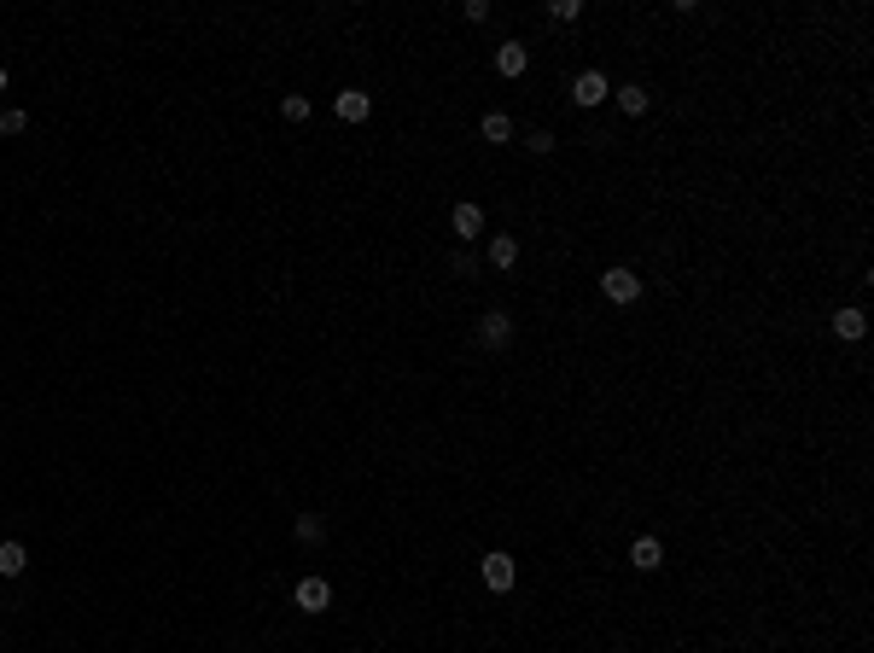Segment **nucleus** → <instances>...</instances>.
<instances>
[{"label": "nucleus", "mask_w": 874, "mask_h": 653, "mask_svg": "<svg viewBox=\"0 0 874 653\" xmlns=\"http://www.w3.org/2000/svg\"><path fill=\"white\" fill-rule=\"evenodd\" d=\"M292 607H297V613H327V607H333V583H327V578H297Z\"/></svg>", "instance_id": "1"}, {"label": "nucleus", "mask_w": 874, "mask_h": 653, "mask_svg": "<svg viewBox=\"0 0 874 653\" xmlns=\"http://www.w3.org/2000/svg\"><path fill=\"white\" fill-rule=\"evenodd\" d=\"M601 292H606V304H636V297H641V274L636 269H606Z\"/></svg>", "instance_id": "2"}, {"label": "nucleus", "mask_w": 874, "mask_h": 653, "mask_svg": "<svg viewBox=\"0 0 874 653\" xmlns=\"http://www.w3.org/2000/svg\"><path fill=\"white\" fill-rule=\"evenodd\" d=\"M479 339L490 350H507V345H513V315H507V309H484V315H479Z\"/></svg>", "instance_id": "3"}, {"label": "nucleus", "mask_w": 874, "mask_h": 653, "mask_svg": "<svg viewBox=\"0 0 874 653\" xmlns=\"http://www.w3.org/2000/svg\"><path fill=\"white\" fill-rule=\"evenodd\" d=\"M513 578H519L513 555H507V548H490V555H484V583H490L495 595H507V590H513Z\"/></svg>", "instance_id": "4"}, {"label": "nucleus", "mask_w": 874, "mask_h": 653, "mask_svg": "<svg viewBox=\"0 0 874 653\" xmlns=\"http://www.w3.org/2000/svg\"><path fill=\"white\" fill-rule=\"evenodd\" d=\"M606 94H612V88H606V76H601V71H583L578 82H571V99H578L583 112H595V105H606Z\"/></svg>", "instance_id": "5"}, {"label": "nucleus", "mask_w": 874, "mask_h": 653, "mask_svg": "<svg viewBox=\"0 0 874 653\" xmlns=\"http://www.w3.org/2000/svg\"><path fill=\"white\" fill-rule=\"evenodd\" d=\"M333 112L345 117V123H368V117H373V99L362 94V88H345V94L333 99Z\"/></svg>", "instance_id": "6"}, {"label": "nucleus", "mask_w": 874, "mask_h": 653, "mask_svg": "<svg viewBox=\"0 0 874 653\" xmlns=\"http://www.w3.org/2000/svg\"><path fill=\"white\" fill-rule=\"evenodd\" d=\"M449 228H455L461 239H479V234H484V210L472 205V198H461V205L449 210Z\"/></svg>", "instance_id": "7"}, {"label": "nucleus", "mask_w": 874, "mask_h": 653, "mask_svg": "<svg viewBox=\"0 0 874 653\" xmlns=\"http://www.w3.org/2000/svg\"><path fill=\"white\" fill-rule=\"evenodd\" d=\"M495 71H502V76H525L530 71L525 41H502V47H495Z\"/></svg>", "instance_id": "8"}, {"label": "nucleus", "mask_w": 874, "mask_h": 653, "mask_svg": "<svg viewBox=\"0 0 874 653\" xmlns=\"http://www.w3.org/2000/svg\"><path fill=\"white\" fill-rule=\"evenodd\" d=\"M862 333H869V315H862V309H834V339L857 345Z\"/></svg>", "instance_id": "9"}, {"label": "nucleus", "mask_w": 874, "mask_h": 653, "mask_svg": "<svg viewBox=\"0 0 874 653\" xmlns=\"http://www.w3.org/2000/svg\"><path fill=\"white\" fill-rule=\"evenodd\" d=\"M659 560H665V542L659 537H641L636 548H629V566L636 572H659Z\"/></svg>", "instance_id": "10"}, {"label": "nucleus", "mask_w": 874, "mask_h": 653, "mask_svg": "<svg viewBox=\"0 0 874 653\" xmlns=\"http://www.w3.org/2000/svg\"><path fill=\"white\" fill-rule=\"evenodd\" d=\"M29 572V548L24 542H0V578H24Z\"/></svg>", "instance_id": "11"}, {"label": "nucleus", "mask_w": 874, "mask_h": 653, "mask_svg": "<svg viewBox=\"0 0 874 653\" xmlns=\"http://www.w3.org/2000/svg\"><path fill=\"white\" fill-rule=\"evenodd\" d=\"M612 99H618V105H624L629 117H647V105H653V94H647V88H641V82H624V88H612Z\"/></svg>", "instance_id": "12"}, {"label": "nucleus", "mask_w": 874, "mask_h": 653, "mask_svg": "<svg viewBox=\"0 0 874 653\" xmlns=\"http://www.w3.org/2000/svg\"><path fill=\"white\" fill-rule=\"evenodd\" d=\"M479 135L490 140V147H507V140H513V117H507V112H490V117L479 123Z\"/></svg>", "instance_id": "13"}, {"label": "nucleus", "mask_w": 874, "mask_h": 653, "mask_svg": "<svg viewBox=\"0 0 874 653\" xmlns=\"http://www.w3.org/2000/svg\"><path fill=\"white\" fill-rule=\"evenodd\" d=\"M519 263V239L513 234H495L490 239V269H513Z\"/></svg>", "instance_id": "14"}, {"label": "nucleus", "mask_w": 874, "mask_h": 653, "mask_svg": "<svg viewBox=\"0 0 874 653\" xmlns=\"http://www.w3.org/2000/svg\"><path fill=\"white\" fill-rule=\"evenodd\" d=\"M297 542H327V519H320V514H297Z\"/></svg>", "instance_id": "15"}, {"label": "nucleus", "mask_w": 874, "mask_h": 653, "mask_svg": "<svg viewBox=\"0 0 874 653\" xmlns=\"http://www.w3.org/2000/svg\"><path fill=\"white\" fill-rule=\"evenodd\" d=\"M583 0H548V24H578Z\"/></svg>", "instance_id": "16"}, {"label": "nucleus", "mask_w": 874, "mask_h": 653, "mask_svg": "<svg viewBox=\"0 0 874 653\" xmlns=\"http://www.w3.org/2000/svg\"><path fill=\"white\" fill-rule=\"evenodd\" d=\"M280 117H286V123H309V99L304 94H286L280 99Z\"/></svg>", "instance_id": "17"}, {"label": "nucleus", "mask_w": 874, "mask_h": 653, "mask_svg": "<svg viewBox=\"0 0 874 653\" xmlns=\"http://www.w3.org/2000/svg\"><path fill=\"white\" fill-rule=\"evenodd\" d=\"M29 129V117L18 112V105H6V112H0V135H24Z\"/></svg>", "instance_id": "18"}, {"label": "nucleus", "mask_w": 874, "mask_h": 653, "mask_svg": "<svg viewBox=\"0 0 874 653\" xmlns=\"http://www.w3.org/2000/svg\"><path fill=\"white\" fill-rule=\"evenodd\" d=\"M525 152L548 158V152H554V135H548V129H530V135H525Z\"/></svg>", "instance_id": "19"}, {"label": "nucleus", "mask_w": 874, "mask_h": 653, "mask_svg": "<svg viewBox=\"0 0 874 653\" xmlns=\"http://www.w3.org/2000/svg\"><path fill=\"white\" fill-rule=\"evenodd\" d=\"M490 18V0H467V24H484Z\"/></svg>", "instance_id": "20"}, {"label": "nucleus", "mask_w": 874, "mask_h": 653, "mask_svg": "<svg viewBox=\"0 0 874 653\" xmlns=\"http://www.w3.org/2000/svg\"><path fill=\"white\" fill-rule=\"evenodd\" d=\"M0 94H6V64H0Z\"/></svg>", "instance_id": "21"}]
</instances>
